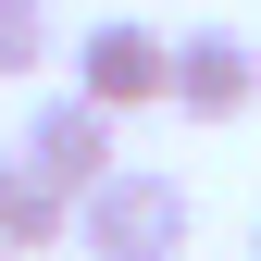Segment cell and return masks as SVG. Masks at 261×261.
I'll return each instance as SVG.
<instances>
[{
	"label": "cell",
	"instance_id": "6da1fadb",
	"mask_svg": "<svg viewBox=\"0 0 261 261\" xmlns=\"http://www.w3.org/2000/svg\"><path fill=\"white\" fill-rule=\"evenodd\" d=\"M75 261H187V187L162 162H112L75 199Z\"/></svg>",
	"mask_w": 261,
	"mask_h": 261
},
{
	"label": "cell",
	"instance_id": "7a4b0ae2",
	"mask_svg": "<svg viewBox=\"0 0 261 261\" xmlns=\"http://www.w3.org/2000/svg\"><path fill=\"white\" fill-rule=\"evenodd\" d=\"M75 87L100 112H149V100H174V38L137 13H112V25H87L75 38Z\"/></svg>",
	"mask_w": 261,
	"mask_h": 261
},
{
	"label": "cell",
	"instance_id": "3957f363",
	"mask_svg": "<svg viewBox=\"0 0 261 261\" xmlns=\"http://www.w3.org/2000/svg\"><path fill=\"white\" fill-rule=\"evenodd\" d=\"M112 137H124V112H100L87 87H62V100H38V112H25V137H13V149L38 162V174H62L75 199H87V187L112 174Z\"/></svg>",
	"mask_w": 261,
	"mask_h": 261
},
{
	"label": "cell",
	"instance_id": "277c9868",
	"mask_svg": "<svg viewBox=\"0 0 261 261\" xmlns=\"http://www.w3.org/2000/svg\"><path fill=\"white\" fill-rule=\"evenodd\" d=\"M249 100H261V50L237 25H187L174 38V112L187 124H237Z\"/></svg>",
	"mask_w": 261,
	"mask_h": 261
},
{
	"label": "cell",
	"instance_id": "5b68a950",
	"mask_svg": "<svg viewBox=\"0 0 261 261\" xmlns=\"http://www.w3.org/2000/svg\"><path fill=\"white\" fill-rule=\"evenodd\" d=\"M0 249H13V261L75 249V187H62V174H38L25 149H0Z\"/></svg>",
	"mask_w": 261,
	"mask_h": 261
},
{
	"label": "cell",
	"instance_id": "8992f818",
	"mask_svg": "<svg viewBox=\"0 0 261 261\" xmlns=\"http://www.w3.org/2000/svg\"><path fill=\"white\" fill-rule=\"evenodd\" d=\"M50 62V0H0V75H38Z\"/></svg>",
	"mask_w": 261,
	"mask_h": 261
},
{
	"label": "cell",
	"instance_id": "52a82bcc",
	"mask_svg": "<svg viewBox=\"0 0 261 261\" xmlns=\"http://www.w3.org/2000/svg\"><path fill=\"white\" fill-rule=\"evenodd\" d=\"M249 261H261V237H249Z\"/></svg>",
	"mask_w": 261,
	"mask_h": 261
},
{
	"label": "cell",
	"instance_id": "ba28073f",
	"mask_svg": "<svg viewBox=\"0 0 261 261\" xmlns=\"http://www.w3.org/2000/svg\"><path fill=\"white\" fill-rule=\"evenodd\" d=\"M0 261H13V249H0Z\"/></svg>",
	"mask_w": 261,
	"mask_h": 261
},
{
	"label": "cell",
	"instance_id": "9c48e42d",
	"mask_svg": "<svg viewBox=\"0 0 261 261\" xmlns=\"http://www.w3.org/2000/svg\"><path fill=\"white\" fill-rule=\"evenodd\" d=\"M50 261H62V249H50Z\"/></svg>",
	"mask_w": 261,
	"mask_h": 261
}]
</instances>
